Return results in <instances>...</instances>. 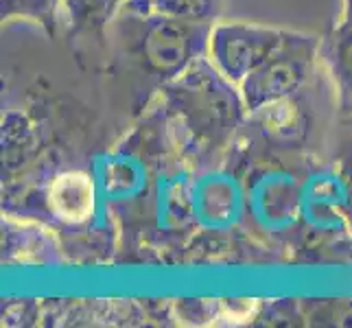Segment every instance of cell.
<instances>
[{"mask_svg":"<svg viewBox=\"0 0 352 328\" xmlns=\"http://www.w3.org/2000/svg\"><path fill=\"white\" fill-rule=\"evenodd\" d=\"M162 92L168 112L204 151L223 149L250 116L241 88L206 55L162 86Z\"/></svg>","mask_w":352,"mask_h":328,"instance_id":"obj_1","label":"cell"},{"mask_svg":"<svg viewBox=\"0 0 352 328\" xmlns=\"http://www.w3.org/2000/svg\"><path fill=\"white\" fill-rule=\"evenodd\" d=\"M123 40L127 55L140 72L166 86L195 59L206 55L210 22H186L164 16H140L123 11Z\"/></svg>","mask_w":352,"mask_h":328,"instance_id":"obj_2","label":"cell"},{"mask_svg":"<svg viewBox=\"0 0 352 328\" xmlns=\"http://www.w3.org/2000/svg\"><path fill=\"white\" fill-rule=\"evenodd\" d=\"M320 57V40L313 35L285 31L283 40L265 57V62L243 79L241 94L248 112H256L263 105L296 96L313 72Z\"/></svg>","mask_w":352,"mask_h":328,"instance_id":"obj_3","label":"cell"},{"mask_svg":"<svg viewBox=\"0 0 352 328\" xmlns=\"http://www.w3.org/2000/svg\"><path fill=\"white\" fill-rule=\"evenodd\" d=\"M283 35L285 31L280 29L256 27L245 22H219L210 29L206 57L221 75L241 86L243 79L252 75L278 46Z\"/></svg>","mask_w":352,"mask_h":328,"instance_id":"obj_4","label":"cell"},{"mask_svg":"<svg viewBox=\"0 0 352 328\" xmlns=\"http://www.w3.org/2000/svg\"><path fill=\"white\" fill-rule=\"evenodd\" d=\"M320 57L337 88L339 107L352 116V20H342L320 40Z\"/></svg>","mask_w":352,"mask_h":328,"instance_id":"obj_5","label":"cell"},{"mask_svg":"<svg viewBox=\"0 0 352 328\" xmlns=\"http://www.w3.org/2000/svg\"><path fill=\"white\" fill-rule=\"evenodd\" d=\"M53 212L70 223H79L88 219L94 208V188L90 177L83 173H66L53 182L48 190Z\"/></svg>","mask_w":352,"mask_h":328,"instance_id":"obj_6","label":"cell"},{"mask_svg":"<svg viewBox=\"0 0 352 328\" xmlns=\"http://www.w3.org/2000/svg\"><path fill=\"white\" fill-rule=\"evenodd\" d=\"M250 118L256 120L265 136H270L278 144H291L300 140L307 129V114L296 103V96L263 105L256 112H252Z\"/></svg>","mask_w":352,"mask_h":328,"instance_id":"obj_7","label":"cell"},{"mask_svg":"<svg viewBox=\"0 0 352 328\" xmlns=\"http://www.w3.org/2000/svg\"><path fill=\"white\" fill-rule=\"evenodd\" d=\"M123 11L214 24V18L221 11V0H127Z\"/></svg>","mask_w":352,"mask_h":328,"instance_id":"obj_8","label":"cell"},{"mask_svg":"<svg viewBox=\"0 0 352 328\" xmlns=\"http://www.w3.org/2000/svg\"><path fill=\"white\" fill-rule=\"evenodd\" d=\"M125 5L127 0H64L72 29L83 33H101Z\"/></svg>","mask_w":352,"mask_h":328,"instance_id":"obj_9","label":"cell"},{"mask_svg":"<svg viewBox=\"0 0 352 328\" xmlns=\"http://www.w3.org/2000/svg\"><path fill=\"white\" fill-rule=\"evenodd\" d=\"M59 5H64V0H0V16L3 22L16 18L40 22L48 33H53Z\"/></svg>","mask_w":352,"mask_h":328,"instance_id":"obj_10","label":"cell"},{"mask_svg":"<svg viewBox=\"0 0 352 328\" xmlns=\"http://www.w3.org/2000/svg\"><path fill=\"white\" fill-rule=\"evenodd\" d=\"M344 18L352 20V0H344Z\"/></svg>","mask_w":352,"mask_h":328,"instance_id":"obj_11","label":"cell"}]
</instances>
